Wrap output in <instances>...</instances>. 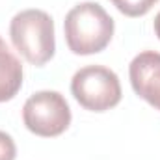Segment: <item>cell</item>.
Instances as JSON below:
<instances>
[{"instance_id":"1","label":"cell","mask_w":160,"mask_h":160,"mask_svg":"<svg viewBox=\"0 0 160 160\" xmlns=\"http://www.w3.org/2000/svg\"><path fill=\"white\" fill-rule=\"evenodd\" d=\"M114 19L97 2L77 4L63 21L67 47L78 56H89L104 50L114 38Z\"/></svg>"},{"instance_id":"2","label":"cell","mask_w":160,"mask_h":160,"mask_svg":"<svg viewBox=\"0 0 160 160\" xmlns=\"http://www.w3.org/2000/svg\"><path fill=\"white\" fill-rule=\"evenodd\" d=\"M9 38L13 47L32 65H45L56 52L54 21L43 9L19 11L9 22Z\"/></svg>"},{"instance_id":"3","label":"cell","mask_w":160,"mask_h":160,"mask_svg":"<svg viewBox=\"0 0 160 160\" xmlns=\"http://www.w3.org/2000/svg\"><path fill=\"white\" fill-rule=\"evenodd\" d=\"M71 93L82 108L89 112H106L121 101L119 77L104 65H86L71 80Z\"/></svg>"},{"instance_id":"4","label":"cell","mask_w":160,"mask_h":160,"mask_svg":"<svg viewBox=\"0 0 160 160\" xmlns=\"http://www.w3.org/2000/svg\"><path fill=\"white\" fill-rule=\"evenodd\" d=\"M24 127L41 138L63 134L71 125V108L65 97L58 91H38L30 95L22 106Z\"/></svg>"},{"instance_id":"5","label":"cell","mask_w":160,"mask_h":160,"mask_svg":"<svg viewBox=\"0 0 160 160\" xmlns=\"http://www.w3.org/2000/svg\"><path fill=\"white\" fill-rule=\"evenodd\" d=\"M128 78L134 93L160 110V52L143 50L128 65Z\"/></svg>"},{"instance_id":"6","label":"cell","mask_w":160,"mask_h":160,"mask_svg":"<svg viewBox=\"0 0 160 160\" xmlns=\"http://www.w3.org/2000/svg\"><path fill=\"white\" fill-rule=\"evenodd\" d=\"M22 88V65L0 38V102L11 101Z\"/></svg>"},{"instance_id":"7","label":"cell","mask_w":160,"mask_h":160,"mask_svg":"<svg viewBox=\"0 0 160 160\" xmlns=\"http://www.w3.org/2000/svg\"><path fill=\"white\" fill-rule=\"evenodd\" d=\"M123 15L127 17H143L145 13L151 11V8L158 0H110Z\"/></svg>"},{"instance_id":"8","label":"cell","mask_w":160,"mask_h":160,"mask_svg":"<svg viewBox=\"0 0 160 160\" xmlns=\"http://www.w3.org/2000/svg\"><path fill=\"white\" fill-rule=\"evenodd\" d=\"M15 157H17V147L13 138L4 130H0V160H15Z\"/></svg>"},{"instance_id":"9","label":"cell","mask_w":160,"mask_h":160,"mask_svg":"<svg viewBox=\"0 0 160 160\" xmlns=\"http://www.w3.org/2000/svg\"><path fill=\"white\" fill-rule=\"evenodd\" d=\"M153 28H155V34H157V38L160 39V11L157 13V17H155V22H153Z\"/></svg>"}]
</instances>
